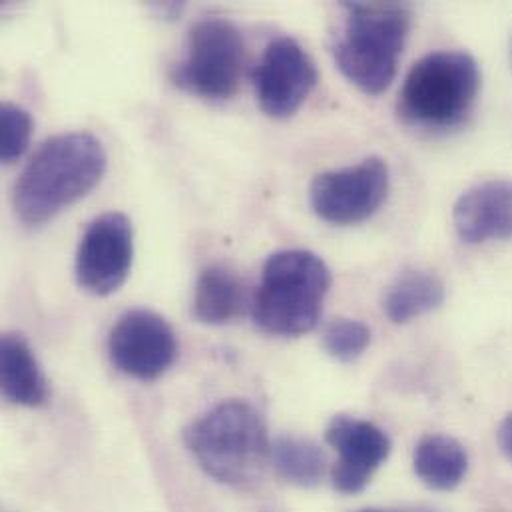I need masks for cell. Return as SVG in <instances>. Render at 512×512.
Here are the masks:
<instances>
[{
    "label": "cell",
    "instance_id": "obj_1",
    "mask_svg": "<svg viewBox=\"0 0 512 512\" xmlns=\"http://www.w3.org/2000/svg\"><path fill=\"white\" fill-rule=\"evenodd\" d=\"M106 152L86 132L46 140L18 176L12 206L22 224L36 228L84 198L102 180Z\"/></svg>",
    "mask_w": 512,
    "mask_h": 512
},
{
    "label": "cell",
    "instance_id": "obj_2",
    "mask_svg": "<svg viewBox=\"0 0 512 512\" xmlns=\"http://www.w3.org/2000/svg\"><path fill=\"white\" fill-rule=\"evenodd\" d=\"M184 443L198 467L228 487H254L269 465L271 439L263 417L248 401L218 403L188 425Z\"/></svg>",
    "mask_w": 512,
    "mask_h": 512
},
{
    "label": "cell",
    "instance_id": "obj_3",
    "mask_svg": "<svg viewBox=\"0 0 512 512\" xmlns=\"http://www.w3.org/2000/svg\"><path fill=\"white\" fill-rule=\"evenodd\" d=\"M345 24L333 44L339 70L367 94L387 90L411 32V10L399 2H345Z\"/></svg>",
    "mask_w": 512,
    "mask_h": 512
},
{
    "label": "cell",
    "instance_id": "obj_4",
    "mask_svg": "<svg viewBox=\"0 0 512 512\" xmlns=\"http://www.w3.org/2000/svg\"><path fill=\"white\" fill-rule=\"evenodd\" d=\"M331 287L327 263L307 250H283L267 257L252 301L257 327L267 335L299 337L321 317Z\"/></svg>",
    "mask_w": 512,
    "mask_h": 512
},
{
    "label": "cell",
    "instance_id": "obj_5",
    "mask_svg": "<svg viewBox=\"0 0 512 512\" xmlns=\"http://www.w3.org/2000/svg\"><path fill=\"white\" fill-rule=\"evenodd\" d=\"M479 88L481 70L471 54L431 52L409 70L399 92V114L415 126L447 128L469 114Z\"/></svg>",
    "mask_w": 512,
    "mask_h": 512
},
{
    "label": "cell",
    "instance_id": "obj_6",
    "mask_svg": "<svg viewBox=\"0 0 512 512\" xmlns=\"http://www.w3.org/2000/svg\"><path fill=\"white\" fill-rule=\"evenodd\" d=\"M246 64L240 28L220 16L202 18L188 34L184 60L174 68L176 86L206 100H228L238 92Z\"/></svg>",
    "mask_w": 512,
    "mask_h": 512
},
{
    "label": "cell",
    "instance_id": "obj_7",
    "mask_svg": "<svg viewBox=\"0 0 512 512\" xmlns=\"http://www.w3.org/2000/svg\"><path fill=\"white\" fill-rule=\"evenodd\" d=\"M389 194V166L371 156L357 166L315 176L309 200L313 212L329 224L353 226L379 212Z\"/></svg>",
    "mask_w": 512,
    "mask_h": 512
},
{
    "label": "cell",
    "instance_id": "obj_8",
    "mask_svg": "<svg viewBox=\"0 0 512 512\" xmlns=\"http://www.w3.org/2000/svg\"><path fill=\"white\" fill-rule=\"evenodd\" d=\"M110 361L118 371L140 381L162 377L178 357V339L170 323L150 311H126L108 337Z\"/></svg>",
    "mask_w": 512,
    "mask_h": 512
},
{
    "label": "cell",
    "instance_id": "obj_9",
    "mask_svg": "<svg viewBox=\"0 0 512 512\" xmlns=\"http://www.w3.org/2000/svg\"><path fill=\"white\" fill-rule=\"evenodd\" d=\"M134 230L120 212L96 218L84 232L76 252L78 285L98 297L118 291L132 269Z\"/></svg>",
    "mask_w": 512,
    "mask_h": 512
},
{
    "label": "cell",
    "instance_id": "obj_10",
    "mask_svg": "<svg viewBox=\"0 0 512 512\" xmlns=\"http://www.w3.org/2000/svg\"><path fill=\"white\" fill-rule=\"evenodd\" d=\"M257 100L271 118H289L317 84V68L307 50L289 36L271 40L254 72Z\"/></svg>",
    "mask_w": 512,
    "mask_h": 512
},
{
    "label": "cell",
    "instance_id": "obj_11",
    "mask_svg": "<svg viewBox=\"0 0 512 512\" xmlns=\"http://www.w3.org/2000/svg\"><path fill=\"white\" fill-rule=\"evenodd\" d=\"M325 439L337 453L331 481L333 489L341 495L361 493L391 453V439L383 429L349 415L333 417Z\"/></svg>",
    "mask_w": 512,
    "mask_h": 512
},
{
    "label": "cell",
    "instance_id": "obj_12",
    "mask_svg": "<svg viewBox=\"0 0 512 512\" xmlns=\"http://www.w3.org/2000/svg\"><path fill=\"white\" fill-rule=\"evenodd\" d=\"M453 224L469 246L512 238L511 180H487L467 190L453 208Z\"/></svg>",
    "mask_w": 512,
    "mask_h": 512
},
{
    "label": "cell",
    "instance_id": "obj_13",
    "mask_svg": "<svg viewBox=\"0 0 512 512\" xmlns=\"http://www.w3.org/2000/svg\"><path fill=\"white\" fill-rule=\"evenodd\" d=\"M2 395L20 407H40L48 399V381L24 337L6 333L0 343Z\"/></svg>",
    "mask_w": 512,
    "mask_h": 512
},
{
    "label": "cell",
    "instance_id": "obj_14",
    "mask_svg": "<svg viewBox=\"0 0 512 512\" xmlns=\"http://www.w3.org/2000/svg\"><path fill=\"white\" fill-rule=\"evenodd\" d=\"M248 305V291L240 275L226 265L206 267L194 289L192 313L204 325H226Z\"/></svg>",
    "mask_w": 512,
    "mask_h": 512
},
{
    "label": "cell",
    "instance_id": "obj_15",
    "mask_svg": "<svg viewBox=\"0 0 512 512\" xmlns=\"http://www.w3.org/2000/svg\"><path fill=\"white\" fill-rule=\"evenodd\" d=\"M413 469L425 487L433 491H453L467 477L469 455L457 439L429 435L421 439L415 449Z\"/></svg>",
    "mask_w": 512,
    "mask_h": 512
},
{
    "label": "cell",
    "instance_id": "obj_16",
    "mask_svg": "<svg viewBox=\"0 0 512 512\" xmlns=\"http://www.w3.org/2000/svg\"><path fill=\"white\" fill-rule=\"evenodd\" d=\"M445 283L431 271H403L383 297V311L393 323H409L441 307Z\"/></svg>",
    "mask_w": 512,
    "mask_h": 512
},
{
    "label": "cell",
    "instance_id": "obj_17",
    "mask_svg": "<svg viewBox=\"0 0 512 512\" xmlns=\"http://www.w3.org/2000/svg\"><path fill=\"white\" fill-rule=\"evenodd\" d=\"M269 465L285 483L301 489L317 487L327 469L323 449L315 441L295 435L271 441Z\"/></svg>",
    "mask_w": 512,
    "mask_h": 512
},
{
    "label": "cell",
    "instance_id": "obj_18",
    "mask_svg": "<svg viewBox=\"0 0 512 512\" xmlns=\"http://www.w3.org/2000/svg\"><path fill=\"white\" fill-rule=\"evenodd\" d=\"M323 349L341 363L357 361L371 343V331L357 319H335L323 331Z\"/></svg>",
    "mask_w": 512,
    "mask_h": 512
},
{
    "label": "cell",
    "instance_id": "obj_19",
    "mask_svg": "<svg viewBox=\"0 0 512 512\" xmlns=\"http://www.w3.org/2000/svg\"><path fill=\"white\" fill-rule=\"evenodd\" d=\"M0 156L4 164H12L22 158L28 150L30 136H32V118L30 114L10 102H4L0 108Z\"/></svg>",
    "mask_w": 512,
    "mask_h": 512
},
{
    "label": "cell",
    "instance_id": "obj_20",
    "mask_svg": "<svg viewBox=\"0 0 512 512\" xmlns=\"http://www.w3.org/2000/svg\"><path fill=\"white\" fill-rule=\"evenodd\" d=\"M499 445L505 457L512 463V413L507 415V419L499 427Z\"/></svg>",
    "mask_w": 512,
    "mask_h": 512
},
{
    "label": "cell",
    "instance_id": "obj_21",
    "mask_svg": "<svg viewBox=\"0 0 512 512\" xmlns=\"http://www.w3.org/2000/svg\"><path fill=\"white\" fill-rule=\"evenodd\" d=\"M361 512H383V511H361Z\"/></svg>",
    "mask_w": 512,
    "mask_h": 512
}]
</instances>
